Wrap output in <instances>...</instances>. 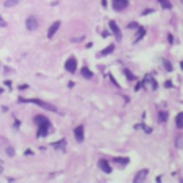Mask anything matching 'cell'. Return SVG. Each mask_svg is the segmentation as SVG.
Returning a JSON list of instances; mask_svg holds the SVG:
<instances>
[{
    "instance_id": "1",
    "label": "cell",
    "mask_w": 183,
    "mask_h": 183,
    "mask_svg": "<svg viewBox=\"0 0 183 183\" xmlns=\"http://www.w3.org/2000/svg\"><path fill=\"white\" fill-rule=\"evenodd\" d=\"M20 102H30V103H35V105H38V106H41V108H44V110L56 111V106H52V105H49V103H46V102H41V100H36V98H30V100L20 98Z\"/></svg>"
},
{
    "instance_id": "2",
    "label": "cell",
    "mask_w": 183,
    "mask_h": 183,
    "mask_svg": "<svg viewBox=\"0 0 183 183\" xmlns=\"http://www.w3.org/2000/svg\"><path fill=\"white\" fill-rule=\"evenodd\" d=\"M66 70L67 72H70V74H74V72L77 70V61H75V57H69L66 61Z\"/></svg>"
},
{
    "instance_id": "3",
    "label": "cell",
    "mask_w": 183,
    "mask_h": 183,
    "mask_svg": "<svg viewBox=\"0 0 183 183\" xmlns=\"http://www.w3.org/2000/svg\"><path fill=\"white\" fill-rule=\"evenodd\" d=\"M26 28L30 31H35L38 28V20H36V16H28L26 18Z\"/></svg>"
},
{
    "instance_id": "4",
    "label": "cell",
    "mask_w": 183,
    "mask_h": 183,
    "mask_svg": "<svg viewBox=\"0 0 183 183\" xmlns=\"http://www.w3.org/2000/svg\"><path fill=\"white\" fill-rule=\"evenodd\" d=\"M126 7H127V0H113V8H115V10L121 12V10H124Z\"/></svg>"
},
{
    "instance_id": "5",
    "label": "cell",
    "mask_w": 183,
    "mask_h": 183,
    "mask_svg": "<svg viewBox=\"0 0 183 183\" xmlns=\"http://www.w3.org/2000/svg\"><path fill=\"white\" fill-rule=\"evenodd\" d=\"M59 26H61V21H54V23L49 26V30H47V38H49V39L56 35V31L59 30Z\"/></svg>"
},
{
    "instance_id": "6",
    "label": "cell",
    "mask_w": 183,
    "mask_h": 183,
    "mask_svg": "<svg viewBox=\"0 0 183 183\" xmlns=\"http://www.w3.org/2000/svg\"><path fill=\"white\" fill-rule=\"evenodd\" d=\"M49 126L51 124H39V127H38V137H44V136H47V132H49Z\"/></svg>"
},
{
    "instance_id": "7",
    "label": "cell",
    "mask_w": 183,
    "mask_h": 183,
    "mask_svg": "<svg viewBox=\"0 0 183 183\" xmlns=\"http://www.w3.org/2000/svg\"><path fill=\"white\" fill-rule=\"evenodd\" d=\"M149 175V170H139V173H137L136 177H134V183H141L142 180H146V177Z\"/></svg>"
},
{
    "instance_id": "8",
    "label": "cell",
    "mask_w": 183,
    "mask_h": 183,
    "mask_svg": "<svg viewBox=\"0 0 183 183\" xmlns=\"http://www.w3.org/2000/svg\"><path fill=\"white\" fill-rule=\"evenodd\" d=\"M110 30L115 33V36H116L118 39H121V31H119V28H118V25H116V21H110Z\"/></svg>"
},
{
    "instance_id": "9",
    "label": "cell",
    "mask_w": 183,
    "mask_h": 183,
    "mask_svg": "<svg viewBox=\"0 0 183 183\" xmlns=\"http://www.w3.org/2000/svg\"><path fill=\"white\" fill-rule=\"evenodd\" d=\"M74 134H75V139L79 141V142H82L83 141V126H77L75 129H74Z\"/></svg>"
},
{
    "instance_id": "10",
    "label": "cell",
    "mask_w": 183,
    "mask_h": 183,
    "mask_svg": "<svg viewBox=\"0 0 183 183\" xmlns=\"http://www.w3.org/2000/svg\"><path fill=\"white\" fill-rule=\"evenodd\" d=\"M98 165H100V168H102L105 173H111V167H110V163H108L105 159H102V160L98 162Z\"/></svg>"
},
{
    "instance_id": "11",
    "label": "cell",
    "mask_w": 183,
    "mask_h": 183,
    "mask_svg": "<svg viewBox=\"0 0 183 183\" xmlns=\"http://www.w3.org/2000/svg\"><path fill=\"white\" fill-rule=\"evenodd\" d=\"M113 51H115V46H113V44H110V46H106V47H105V49H102V51L98 52V57L108 56V54H111Z\"/></svg>"
},
{
    "instance_id": "12",
    "label": "cell",
    "mask_w": 183,
    "mask_h": 183,
    "mask_svg": "<svg viewBox=\"0 0 183 183\" xmlns=\"http://www.w3.org/2000/svg\"><path fill=\"white\" fill-rule=\"evenodd\" d=\"M80 74L85 77V79H93V74H92V70L88 69V67H82V69H80Z\"/></svg>"
},
{
    "instance_id": "13",
    "label": "cell",
    "mask_w": 183,
    "mask_h": 183,
    "mask_svg": "<svg viewBox=\"0 0 183 183\" xmlns=\"http://www.w3.org/2000/svg\"><path fill=\"white\" fill-rule=\"evenodd\" d=\"M144 35H146V28H144V26H137V33H136V38H134V41H139Z\"/></svg>"
},
{
    "instance_id": "14",
    "label": "cell",
    "mask_w": 183,
    "mask_h": 183,
    "mask_svg": "<svg viewBox=\"0 0 183 183\" xmlns=\"http://www.w3.org/2000/svg\"><path fill=\"white\" fill-rule=\"evenodd\" d=\"M144 83H149L152 90H155V88H157V82L154 80L152 77H146V79H144Z\"/></svg>"
},
{
    "instance_id": "15",
    "label": "cell",
    "mask_w": 183,
    "mask_h": 183,
    "mask_svg": "<svg viewBox=\"0 0 183 183\" xmlns=\"http://www.w3.org/2000/svg\"><path fill=\"white\" fill-rule=\"evenodd\" d=\"M35 121L38 123V124H51L46 116H35Z\"/></svg>"
},
{
    "instance_id": "16",
    "label": "cell",
    "mask_w": 183,
    "mask_h": 183,
    "mask_svg": "<svg viewBox=\"0 0 183 183\" xmlns=\"http://www.w3.org/2000/svg\"><path fill=\"white\" fill-rule=\"evenodd\" d=\"M159 3L162 5V8H165V10H168V8H172V3H170V0H157Z\"/></svg>"
},
{
    "instance_id": "17",
    "label": "cell",
    "mask_w": 183,
    "mask_h": 183,
    "mask_svg": "<svg viewBox=\"0 0 183 183\" xmlns=\"http://www.w3.org/2000/svg\"><path fill=\"white\" fill-rule=\"evenodd\" d=\"M175 121H177V127L178 129H182L183 127V115L182 113H178L177 115V119H175Z\"/></svg>"
},
{
    "instance_id": "18",
    "label": "cell",
    "mask_w": 183,
    "mask_h": 183,
    "mask_svg": "<svg viewBox=\"0 0 183 183\" xmlns=\"http://www.w3.org/2000/svg\"><path fill=\"white\" fill-rule=\"evenodd\" d=\"M136 129H144V132H147V134L152 132V129H150L149 126H146V124H136Z\"/></svg>"
},
{
    "instance_id": "19",
    "label": "cell",
    "mask_w": 183,
    "mask_h": 183,
    "mask_svg": "<svg viewBox=\"0 0 183 183\" xmlns=\"http://www.w3.org/2000/svg\"><path fill=\"white\" fill-rule=\"evenodd\" d=\"M18 2H20V0H7V2L3 3V5H5L7 8H12V7H15L16 3H18Z\"/></svg>"
},
{
    "instance_id": "20",
    "label": "cell",
    "mask_w": 183,
    "mask_h": 183,
    "mask_svg": "<svg viewBox=\"0 0 183 183\" xmlns=\"http://www.w3.org/2000/svg\"><path fill=\"white\" fill-rule=\"evenodd\" d=\"M66 146H67V141H66V139H62V141H59V142L56 144V149L62 150V149H66Z\"/></svg>"
},
{
    "instance_id": "21",
    "label": "cell",
    "mask_w": 183,
    "mask_h": 183,
    "mask_svg": "<svg viewBox=\"0 0 183 183\" xmlns=\"http://www.w3.org/2000/svg\"><path fill=\"white\" fill-rule=\"evenodd\" d=\"M115 162H116V163H121V165H126V163L129 162V159H119V157H116V159H115Z\"/></svg>"
},
{
    "instance_id": "22",
    "label": "cell",
    "mask_w": 183,
    "mask_h": 183,
    "mask_svg": "<svg viewBox=\"0 0 183 183\" xmlns=\"http://www.w3.org/2000/svg\"><path fill=\"white\" fill-rule=\"evenodd\" d=\"M159 119H160V121H167V113H165V111H162V113H160V115H159Z\"/></svg>"
},
{
    "instance_id": "23",
    "label": "cell",
    "mask_w": 183,
    "mask_h": 183,
    "mask_svg": "<svg viewBox=\"0 0 183 183\" xmlns=\"http://www.w3.org/2000/svg\"><path fill=\"white\" fill-rule=\"evenodd\" d=\"M137 23H129V25H127V28H129V30H137Z\"/></svg>"
},
{
    "instance_id": "24",
    "label": "cell",
    "mask_w": 183,
    "mask_h": 183,
    "mask_svg": "<svg viewBox=\"0 0 183 183\" xmlns=\"http://www.w3.org/2000/svg\"><path fill=\"white\" fill-rule=\"evenodd\" d=\"M124 74H126L127 80H134V75H132V74H129V70H124Z\"/></svg>"
},
{
    "instance_id": "25",
    "label": "cell",
    "mask_w": 183,
    "mask_h": 183,
    "mask_svg": "<svg viewBox=\"0 0 183 183\" xmlns=\"http://www.w3.org/2000/svg\"><path fill=\"white\" fill-rule=\"evenodd\" d=\"M7 154H8V155H15V150L12 147H7Z\"/></svg>"
},
{
    "instance_id": "26",
    "label": "cell",
    "mask_w": 183,
    "mask_h": 183,
    "mask_svg": "<svg viewBox=\"0 0 183 183\" xmlns=\"http://www.w3.org/2000/svg\"><path fill=\"white\" fill-rule=\"evenodd\" d=\"M0 26H2V28H3V26H7V21L3 20V18H2V16H0Z\"/></svg>"
},
{
    "instance_id": "27",
    "label": "cell",
    "mask_w": 183,
    "mask_h": 183,
    "mask_svg": "<svg viewBox=\"0 0 183 183\" xmlns=\"http://www.w3.org/2000/svg\"><path fill=\"white\" fill-rule=\"evenodd\" d=\"M165 69H167V70H172V64H168V62H165Z\"/></svg>"
},
{
    "instance_id": "28",
    "label": "cell",
    "mask_w": 183,
    "mask_h": 183,
    "mask_svg": "<svg viewBox=\"0 0 183 183\" xmlns=\"http://www.w3.org/2000/svg\"><path fill=\"white\" fill-rule=\"evenodd\" d=\"M2 170H3V163L0 162V173H2Z\"/></svg>"
},
{
    "instance_id": "29",
    "label": "cell",
    "mask_w": 183,
    "mask_h": 183,
    "mask_svg": "<svg viewBox=\"0 0 183 183\" xmlns=\"http://www.w3.org/2000/svg\"><path fill=\"white\" fill-rule=\"evenodd\" d=\"M2 92H3V90H2V88H0V93H2Z\"/></svg>"
}]
</instances>
